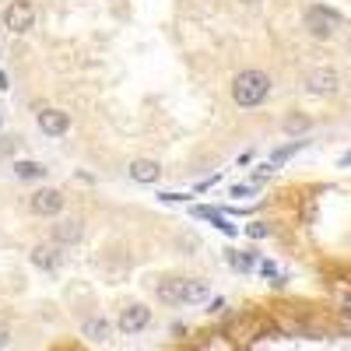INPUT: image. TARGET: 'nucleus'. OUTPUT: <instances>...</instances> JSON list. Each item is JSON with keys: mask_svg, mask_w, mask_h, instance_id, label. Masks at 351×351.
I'll return each instance as SVG.
<instances>
[{"mask_svg": "<svg viewBox=\"0 0 351 351\" xmlns=\"http://www.w3.org/2000/svg\"><path fill=\"white\" fill-rule=\"evenodd\" d=\"M246 236L250 239H263V236H271V228H267V221H253V225H246Z\"/></svg>", "mask_w": 351, "mask_h": 351, "instance_id": "nucleus-18", "label": "nucleus"}, {"mask_svg": "<svg viewBox=\"0 0 351 351\" xmlns=\"http://www.w3.org/2000/svg\"><path fill=\"white\" fill-rule=\"evenodd\" d=\"M36 123H39V130H43L46 137H64V134L71 130V116H67L64 109L46 106V109L36 112Z\"/></svg>", "mask_w": 351, "mask_h": 351, "instance_id": "nucleus-7", "label": "nucleus"}, {"mask_svg": "<svg viewBox=\"0 0 351 351\" xmlns=\"http://www.w3.org/2000/svg\"><path fill=\"white\" fill-rule=\"evenodd\" d=\"M306 148V141H291V144H285V148H278L274 155H271V165H281V162H288L295 152H302Z\"/></svg>", "mask_w": 351, "mask_h": 351, "instance_id": "nucleus-17", "label": "nucleus"}, {"mask_svg": "<svg viewBox=\"0 0 351 351\" xmlns=\"http://www.w3.org/2000/svg\"><path fill=\"white\" fill-rule=\"evenodd\" d=\"M348 53H351V39H348Z\"/></svg>", "mask_w": 351, "mask_h": 351, "instance_id": "nucleus-26", "label": "nucleus"}, {"mask_svg": "<svg viewBox=\"0 0 351 351\" xmlns=\"http://www.w3.org/2000/svg\"><path fill=\"white\" fill-rule=\"evenodd\" d=\"M130 180L152 186V183L162 180V165H158L155 158H137V162H130Z\"/></svg>", "mask_w": 351, "mask_h": 351, "instance_id": "nucleus-10", "label": "nucleus"}, {"mask_svg": "<svg viewBox=\"0 0 351 351\" xmlns=\"http://www.w3.org/2000/svg\"><path fill=\"white\" fill-rule=\"evenodd\" d=\"M0 18H4V28L11 36H25V32H32V28H36V11H32L28 0H11Z\"/></svg>", "mask_w": 351, "mask_h": 351, "instance_id": "nucleus-3", "label": "nucleus"}, {"mask_svg": "<svg viewBox=\"0 0 351 351\" xmlns=\"http://www.w3.org/2000/svg\"><path fill=\"white\" fill-rule=\"evenodd\" d=\"M271 95V77L263 71H243L232 77V102L239 109H256Z\"/></svg>", "mask_w": 351, "mask_h": 351, "instance_id": "nucleus-1", "label": "nucleus"}, {"mask_svg": "<svg viewBox=\"0 0 351 351\" xmlns=\"http://www.w3.org/2000/svg\"><path fill=\"white\" fill-rule=\"evenodd\" d=\"M256 186H232V197H253Z\"/></svg>", "mask_w": 351, "mask_h": 351, "instance_id": "nucleus-21", "label": "nucleus"}, {"mask_svg": "<svg viewBox=\"0 0 351 351\" xmlns=\"http://www.w3.org/2000/svg\"><path fill=\"white\" fill-rule=\"evenodd\" d=\"M46 165L43 162H14V176L21 183H36V180H46Z\"/></svg>", "mask_w": 351, "mask_h": 351, "instance_id": "nucleus-13", "label": "nucleus"}, {"mask_svg": "<svg viewBox=\"0 0 351 351\" xmlns=\"http://www.w3.org/2000/svg\"><path fill=\"white\" fill-rule=\"evenodd\" d=\"M148 324H152V309H148V306H141V302L127 306L120 316H116V330H120V334H127V337L141 334V330L148 327Z\"/></svg>", "mask_w": 351, "mask_h": 351, "instance_id": "nucleus-6", "label": "nucleus"}, {"mask_svg": "<svg viewBox=\"0 0 351 351\" xmlns=\"http://www.w3.org/2000/svg\"><path fill=\"white\" fill-rule=\"evenodd\" d=\"M81 236H84V221H81V218H64L60 225H53V243H56V246L81 243Z\"/></svg>", "mask_w": 351, "mask_h": 351, "instance_id": "nucleus-9", "label": "nucleus"}, {"mask_svg": "<svg viewBox=\"0 0 351 351\" xmlns=\"http://www.w3.org/2000/svg\"><path fill=\"white\" fill-rule=\"evenodd\" d=\"M64 204H67V197H64L60 190L43 186V190H36V193H32L28 208H32V215H39V218H56V215L64 211Z\"/></svg>", "mask_w": 351, "mask_h": 351, "instance_id": "nucleus-5", "label": "nucleus"}, {"mask_svg": "<svg viewBox=\"0 0 351 351\" xmlns=\"http://www.w3.org/2000/svg\"><path fill=\"white\" fill-rule=\"evenodd\" d=\"M348 165H351V152H348V155H341V169H348Z\"/></svg>", "mask_w": 351, "mask_h": 351, "instance_id": "nucleus-23", "label": "nucleus"}, {"mask_svg": "<svg viewBox=\"0 0 351 351\" xmlns=\"http://www.w3.org/2000/svg\"><path fill=\"white\" fill-rule=\"evenodd\" d=\"M341 316H344L348 324H351V291H348V295L341 299Z\"/></svg>", "mask_w": 351, "mask_h": 351, "instance_id": "nucleus-20", "label": "nucleus"}, {"mask_svg": "<svg viewBox=\"0 0 351 351\" xmlns=\"http://www.w3.org/2000/svg\"><path fill=\"white\" fill-rule=\"evenodd\" d=\"M313 127V120L306 112H291V116H285V134H306Z\"/></svg>", "mask_w": 351, "mask_h": 351, "instance_id": "nucleus-16", "label": "nucleus"}, {"mask_svg": "<svg viewBox=\"0 0 351 351\" xmlns=\"http://www.w3.org/2000/svg\"><path fill=\"white\" fill-rule=\"evenodd\" d=\"M225 260H228V267H236L239 274H250L256 267V253H246V250H228Z\"/></svg>", "mask_w": 351, "mask_h": 351, "instance_id": "nucleus-14", "label": "nucleus"}, {"mask_svg": "<svg viewBox=\"0 0 351 351\" xmlns=\"http://www.w3.org/2000/svg\"><path fill=\"white\" fill-rule=\"evenodd\" d=\"M84 337H92V341H109V334H112V324L109 319H102V316H92V319H84Z\"/></svg>", "mask_w": 351, "mask_h": 351, "instance_id": "nucleus-15", "label": "nucleus"}, {"mask_svg": "<svg viewBox=\"0 0 351 351\" xmlns=\"http://www.w3.org/2000/svg\"><path fill=\"white\" fill-rule=\"evenodd\" d=\"M0 152L11 155V152H14V141H11V137H0Z\"/></svg>", "mask_w": 351, "mask_h": 351, "instance_id": "nucleus-22", "label": "nucleus"}, {"mask_svg": "<svg viewBox=\"0 0 351 351\" xmlns=\"http://www.w3.org/2000/svg\"><path fill=\"white\" fill-rule=\"evenodd\" d=\"M28 260H32V267H39V271H56L64 263V246L43 243V246H36L32 253H28Z\"/></svg>", "mask_w": 351, "mask_h": 351, "instance_id": "nucleus-8", "label": "nucleus"}, {"mask_svg": "<svg viewBox=\"0 0 351 351\" xmlns=\"http://www.w3.org/2000/svg\"><path fill=\"white\" fill-rule=\"evenodd\" d=\"M239 4H246V8H253V4H260V0H239Z\"/></svg>", "mask_w": 351, "mask_h": 351, "instance_id": "nucleus-25", "label": "nucleus"}, {"mask_svg": "<svg viewBox=\"0 0 351 351\" xmlns=\"http://www.w3.org/2000/svg\"><path fill=\"white\" fill-rule=\"evenodd\" d=\"M211 295V285L200 278H183V306H200Z\"/></svg>", "mask_w": 351, "mask_h": 351, "instance_id": "nucleus-11", "label": "nucleus"}, {"mask_svg": "<svg viewBox=\"0 0 351 351\" xmlns=\"http://www.w3.org/2000/svg\"><path fill=\"white\" fill-rule=\"evenodd\" d=\"M8 344H11V327H8V324H0V351H4Z\"/></svg>", "mask_w": 351, "mask_h": 351, "instance_id": "nucleus-19", "label": "nucleus"}, {"mask_svg": "<svg viewBox=\"0 0 351 351\" xmlns=\"http://www.w3.org/2000/svg\"><path fill=\"white\" fill-rule=\"evenodd\" d=\"M158 299L165 302V306H183V278H172V281H162L158 285Z\"/></svg>", "mask_w": 351, "mask_h": 351, "instance_id": "nucleus-12", "label": "nucleus"}, {"mask_svg": "<svg viewBox=\"0 0 351 351\" xmlns=\"http://www.w3.org/2000/svg\"><path fill=\"white\" fill-rule=\"evenodd\" d=\"M4 88H8V74H4V71H0V92H4Z\"/></svg>", "mask_w": 351, "mask_h": 351, "instance_id": "nucleus-24", "label": "nucleus"}, {"mask_svg": "<svg viewBox=\"0 0 351 351\" xmlns=\"http://www.w3.org/2000/svg\"><path fill=\"white\" fill-rule=\"evenodd\" d=\"M337 88H341V74L334 67H313L306 74V92L316 95V99H330L337 95Z\"/></svg>", "mask_w": 351, "mask_h": 351, "instance_id": "nucleus-4", "label": "nucleus"}, {"mask_svg": "<svg viewBox=\"0 0 351 351\" xmlns=\"http://www.w3.org/2000/svg\"><path fill=\"white\" fill-rule=\"evenodd\" d=\"M302 25H306V32H309L313 39L327 43V39H334V32L344 25V14L334 11V8H327V4H313V8L306 11Z\"/></svg>", "mask_w": 351, "mask_h": 351, "instance_id": "nucleus-2", "label": "nucleus"}]
</instances>
